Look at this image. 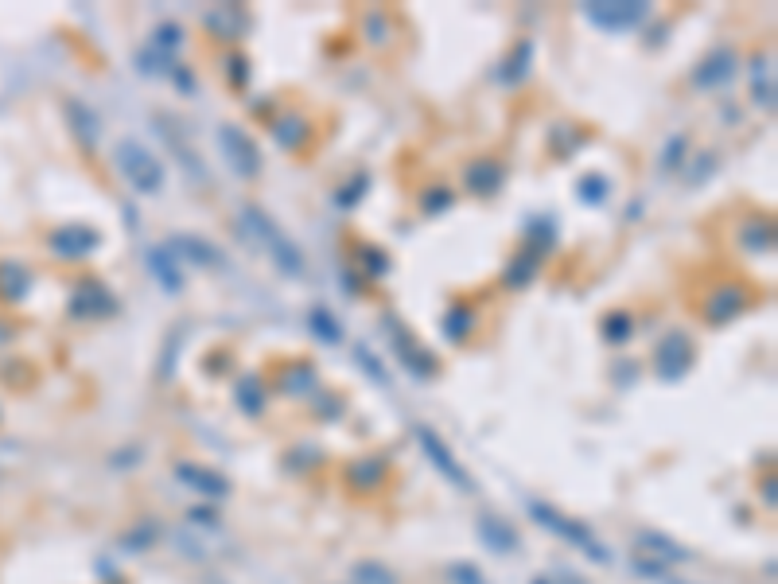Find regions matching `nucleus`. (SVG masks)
<instances>
[{
  "label": "nucleus",
  "instance_id": "f257e3e1",
  "mask_svg": "<svg viewBox=\"0 0 778 584\" xmlns=\"http://www.w3.org/2000/svg\"><path fill=\"white\" fill-rule=\"evenodd\" d=\"M242 219H246V226L253 230V238L265 246V254L273 257V265L281 269L284 277H300V273H304V254H300V246H296V242H292L261 207L246 203V207H242Z\"/></svg>",
  "mask_w": 778,
  "mask_h": 584
},
{
  "label": "nucleus",
  "instance_id": "f03ea898",
  "mask_svg": "<svg viewBox=\"0 0 778 584\" xmlns=\"http://www.w3.org/2000/svg\"><path fill=\"white\" fill-rule=\"evenodd\" d=\"M113 164H117V172L125 176V183H129L137 195H160V187H164V164H160L141 141H133V137L117 141V148H113Z\"/></svg>",
  "mask_w": 778,
  "mask_h": 584
},
{
  "label": "nucleus",
  "instance_id": "7ed1b4c3",
  "mask_svg": "<svg viewBox=\"0 0 778 584\" xmlns=\"http://www.w3.org/2000/svg\"><path fill=\"white\" fill-rule=\"evenodd\" d=\"M218 145L226 152V164H230L242 180L261 176V148H257V141L249 137L242 125H222V129H218Z\"/></svg>",
  "mask_w": 778,
  "mask_h": 584
},
{
  "label": "nucleus",
  "instance_id": "20e7f679",
  "mask_svg": "<svg viewBox=\"0 0 778 584\" xmlns=\"http://www.w3.org/2000/svg\"><path fill=\"white\" fill-rule=\"evenodd\" d=\"M386 331L393 335V355L401 359V366H405L409 374H417V378H432V374L440 370V359H436V355H428L425 347H417V339L401 328L393 316L386 320Z\"/></svg>",
  "mask_w": 778,
  "mask_h": 584
},
{
  "label": "nucleus",
  "instance_id": "39448f33",
  "mask_svg": "<svg viewBox=\"0 0 778 584\" xmlns=\"http://www.w3.org/2000/svg\"><path fill=\"white\" fill-rule=\"evenodd\" d=\"M736 51L732 47H716V51H708L705 59L697 63V71H693V86H701V90H716V86H728L732 78H736Z\"/></svg>",
  "mask_w": 778,
  "mask_h": 584
},
{
  "label": "nucleus",
  "instance_id": "423d86ee",
  "mask_svg": "<svg viewBox=\"0 0 778 584\" xmlns=\"http://www.w3.org/2000/svg\"><path fill=\"white\" fill-rule=\"evenodd\" d=\"M530 514H533V518H537V522H541V526H549V530H557V534H561L565 542H572V546H580V549H584V553H592V557H600V561H603V557H607V553H603V549L596 546V538H592V534H588V530H584L580 522H572V518H565V514L549 511V507H537V503H533V507H530Z\"/></svg>",
  "mask_w": 778,
  "mask_h": 584
},
{
  "label": "nucleus",
  "instance_id": "0eeeda50",
  "mask_svg": "<svg viewBox=\"0 0 778 584\" xmlns=\"http://www.w3.org/2000/svg\"><path fill=\"white\" fill-rule=\"evenodd\" d=\"M98 246H102V234L90 230V226H63V230L51 234V250H55V257H63V261L90 257Z\"/></svg>",
  "mask_w": 778,
  "mask_h": 584
},
{
  "label": "nucleus",
  "instance_id": "6e6552de",
  "mask_svg": "<svg viewBox=\"0 0 778 584\" xmlns=\"http://www.w3.org/2000/svg\"><path fill=\"white\" fill-rule=\"evenodd\" d=\"M689 366H693V347H689V339H685L681 331L666 335L662 347H658V374H662L666 382H677Z\"/></svg>",
  "mask_w": 778,
  "mask_h": 584
},
{
  "label": "nucleus",
  "instance_id": "1a4fd4ad",
  "mask_svg": "<svg viewBox=\"0 0 778 584\" xmlns=\"http://www.w3.org/2000/svg\"><path fill=\"white\" fill-rule=\"evenodd\" d=\"M417 440H421V448H425V452H428V460H432V464H436L440 472L448 475V479H452L456 487H463V491H471V479L463 475L460 460H456V456H452V452L444 448V440L436 437V433H432L428 425H421V429H417Z\"/></svg>",
  "mask_w": 778,
  "mask_h": 584
},
{
  "label": "nucleus",
  "instance_id": "9d476101",
  "mask_svg": "<svg viewBox=\"0 0 778 584\" xmlns=\"http://www.w3.org/2000/svg\"><path fill=\"white\" fill-rule=\"evenodd\" d=\"M588 12V20L592 24H600L607 32H623V28H635L642 24V16H646V4H588L584 8Z\"/></svg>",
  "mask_w": 778,
  "mask_h": 584
},
{
  "label": "nucleus",
  "instance_id": "9b49d317",
  "mask_svg": "<svg viewBox=\"0 0 778 584\" xmlns=\"http://www.w3.org/2000/svg\"><path fill=\"white\" fill-rule=\"evenodd\" d=\"M747 304H751V292L743 289V285H724V289H716V296H708V304H705L708 324H728V320H736Z\"/></svg>",
  "mask_w": 778,
  "mask_h": 584
},
{
  "label": "nucleus",
  "instance_id": "f8f14e48",
  "mask_svg": "<svg viewBox=\"0 0 778 584\" xmlns=\"http://www.w3.org/2000/svg\"><path fill=\"white\" fill-rule=\"evenodd\" d=\"M502 180H506V168L498 160H475L467 168V191H475V195H495Z\"/></svg>",
  "mask_w": 778,
  "mask_h": 584
},
{
  "label": "nucleus",
  "instance_id": "ddd939ff",
  "mask_svg": "<svg viewBox=\"0 0 778 584\" xmlns=\"http://www.w3.org/2000/svg\"><path fill=\"white\" fill-rule=\"evenodd\" d=\"M541 257H545V246H526L522 254L514 257V265L506 269V289H526L533 277H537Z\"/></svg>",
  "mask_w": 778,
  "mask_h": 584
},
{
  "label": "nucleus",
  "instance_id": "4468645a",
  "mask_svg": "<svg viewBox=\"0 0 778 584\" xmlns=\"http://www.w3.org/2000/svg\"><path fill=\"white\" fill-rule=\"evenodd\" d=\"M179 479H183V483H191L195 491H203L207 499H222V495H230V483H226L222 475H214L211 468H191V464H179Z\"/></svg>",
  "mask_w": 778,
  "mask_h": 584
},
{
  "label": "nucleus",
  "instance_id": "2eb2a0df",
  "mask_svg": "<svg viewBox=\"0 0 778 584\" xmlns=\"http://www.w3.org/2000/svg\"><path fill=\"white\" fill-rule=\"evenodd\" d=\"M109 308H113V300L98 281H86L74 296V316H109Z\"/></svg>",
  "mask_w": 778,
  "mask_h": 584
},
{
  "label": "nucleus",
  "instance_id": "dca6fc26",
  "mask_svg": "<svg viewBox=\"0 0 778 584\" xmlns=\"http://www.w3.org/2000/svg\"><path fill=\"white\" fill-rule=\"evenodd\" d=\"M148 269L160 277V285H164L168 292L183 289V277H179L176 265H172V254H164V250H148Z\"/></svg>",
  "mask_w": 778,
  "mask_h": 584
},
{
  "label": "nucleus",
  "instance_id": "f3484780",
  "mask_svg": "<svg viewBox=\"0 0 778 584\" xmlns=\"http://www.w3.org/2000/svg\"><path fill=\"white\" fill-rule=\"evenodd\" d=\"M234 398L242 402V409H246L249 417H257V413H261V405H265V390H261V382H257L253 374H246V378H238V382H234Z\"/></svg>",
  "mask_w": 778,
  "mask_h": 584
},
{
  "label": "nucleus",
  "instance_id": "a211bd4d",
  "mask_svg": "<svg viewBox=\"0 0 778 584\" xmlns=\"http://www.w3.org/2000/svg\"><path fill=\"white\" fill-rule=\"evenodd\" d=\"M475 328V312L467 308V304H456V308H448V320H444V335L452 339V343H463L467 335Z\"/></svg>",
  "mask_w": 778,
  "mask_h": 584
},
{
  "label": "nucleus",
  "instance_id": "6ab92c4d",
  "mask_svg": "<svg viewBox=\"0 0 778 584\" xmlns=\"http://www.w3.org/2000/svg\"><path fill=\"white\" fill-rule=\"evenodd\" d=\"M308 320H312V331H316L319 339H327V343H339V339H343V328H339V324L331 320V312L316 308V312H312Z\"/></svg>",
  "mask_w": 778,
  "mask_h": 584
},
{
  "label": "nucleus",
  "instance_id": "aec40b11",
  "mask_svg": "<svg viewBox=\"0 0 778 584\" xmlns=\"http://www.w3.org/2000/svg\"><path fill=\"white\" fill-rule=\"evenodd\" d=\"M603 335H607L611 343H623V339L631 335V316H627V312H611V316L603 320Z\"/></svg>",
  "mask_w": 778,
  "mask_h": 584
},
{
  "label": "nucleus",
  "instance_id": "412c9836",
  "mask_svg": "<svg viewBox=\"0 0 778 584\" xmlns=\"http://www.w3.org/2000/svg\"><path fill=\"white\" fill-rule=\"evenodd\" d=\"M179 242H183V246H191V250H195L191 257H195V261H203V265H218V261H222V257L214 254V246L199 242V238H179Z\"/></svg>",
  "mask_w": 778,
  "mask_h": 584
},
{
  "label": "nucleus",
  "instance_id": "4be33fe9",
  "mask_svg": "<svg viewBox=\"0 0 778 584\" xmlns=\"http://www.w3.org/2000/svg\"><path fill=\"white\" fill-rule=\"evenodd\" d=\"M448 203H452V191H448V187H432V195H425L421 207H425L428 215H436V211H444Z\"/></svg>",
  "mask_w": 778,
  "mask_h": 584
},
{
  "label": "nucleus",
  "instance_id": "5701e85b",
  "mask_svg": "<svg viewBox=\"0 0 778 584\" xmlns=\"http://www.w3.org/2000/svg\"><path fill=\"white\" fill-rule=\"evenodd\" d=\"M354 359L366 366V370H370V374H374L378 382H386V370H382V363H378V359H374V355H370L366 347H358V351H354Z\"/></svg>",
  "mask_w": 778,
  "mask_h": 584
},
{
  "label": "nucleus",
  "instance_id": "b1692460",
  "mask_svg": "<svg viewBox=\"0 0 778 584\" xmlns=\"http://www.w3.org/2000/svg\"><path fill=\"white\" fill-rule=\"evenodd\" d=\"M456 577H460L463 584H487V581H479V577H475L471 569H456Z\"/></svg>",
  "mask_w": 778,
  "mask_h": 584
}]
</instances>
